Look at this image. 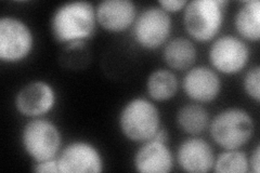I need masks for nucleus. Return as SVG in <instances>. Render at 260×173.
<instances>
[{
	"mask_svg": "<svg viewBox=\"0 0 260 173\" xmlns=\"http://www.w3.org/2000/svg\"><path fill=\"white\" fill-rule=\"evenodd\" d=\"M35 46L34 34L23 20L7 15L0 19V60L8 64L24 61Z\"/></svg>",
	"mask_w": 260,
	"mask_h": 173,
	"instance_id": "obj_7",
	"label": "nucleus"
},
{
	"mask_svg": "<svg viewBox=\"0 0 260 173\" xmlns=\"http://www.w3.org/2000/svg\"><path fill=\"white\" fill-rule=\"evenodd\" d=\"M179 81L170 70H156L146 79V92L154 102H167L178 92Z\"/></svg>",
	"mask_w": 260,
	"mask_h": 173,
	"instance_id": "obj_18",
	"label": "nucleus"
},
{
	"mask_svg": "<svg viewBox=\"0 0 260 173\" xmlns=\"http://www.w3.org/2000/svg\"><path fill=\"white\" fill-rule=\"evenodd\" d=\"M56 160L60 173H100L104 170L103 156L99 148L83 140L64 146Z\"/></svg>",
	"mask_w": 260,
	"mask_h": 173,
	"instance_id": "obj_10",
	"label": "nucleus"
},
{
	"mask_svg": "<svg viewBox=\"0 0 260 173\" xmlns=\"http://www.w3.org/2000/svg\"><path fill=\"white\" fill-rule=\"evenodd\" d=\"M186 4H188L186 0H160L157 5L162 10L170 14L183 11Z\"/></svg>",
	"mask_w": 260,
	"mask_h": 173,
	"instance_id": "obj_21",
	"label": "nucleus"
},
{
	"mask_svg": "<svg viewBox=\"0 0 260 173\" xmlns=\"http://www.w3.org/2000/svg\"><path fill=\"white\" fill-rule=\"evenodd\" d=\"M21 144L32 161H45L58 157L62 134L54 122L44 117L32 118L21 131Z\"/></svg>",
	"mask_w": 260,
	"mask_h": 173,
	"instance_id": "obj_5",
	"label": "nucleus"
},
{
	"mask_svg": "<svg viewBox=\"0 0 260 173\" xmlns=\"http://www.w3.org/2000/svg\"><path fill=\"white\" fill-rule=\"evenodd\" d=\"M213 141L223 150H240L255 133V121L241 107H228L219 112L209 122Z\"/></svg>",
	"mask_w": 260,
	"mask_h": 173,
	"instance_id": "obj_4",
	"label": "nucleus"
},
{
	"mask_svg": "<svg viewBox=\"0 0 260 173\" xmlns=\"http://www.w3.org/2000/svg\"><path fill=\"white\" fill-rule=\"evenodd\" d=\"M176 159L180 169L185 172L206 173L213 171L216 156L206 140L191 136L179 144Z\"/></svg>",
	"mask_w": 260,
	"mask_h": 173,
	"instance_id": "obj_12",
	"label": "nucleus"
},
{
	"mask_svg": "<svg viewBox=\"0 0 260 173\" xmlns=\"http://www.w3.org/2000/svg\"><path fill=\"white\" fill-rule=\"evenodd\" d=\"M162 59L170 70L189 71L197 62L198 49L190 38L176 37L168 40L164 46Z\"/></svg>",
	"mask_w": 260,
	"mask_h": 173,
	"instance_id": "obj_15",
	"label": "nucleus"
},
{
	"mask_svg": "<svg viewBox=\"0 0 260 173\" xmlns=\"http://www.w3.org/2000/svg\"><path fill=\"white\" fill-rule=\"evenodd\" d=\"M98 26L95 7L89 2H71L53 11L50 28L56 43L69 48L84 46L93 37Z\"/></svg>",
	"mask_w": 260,
	"mask_h": 173,
	"instance_id": "obj_1",
	"label": "nucleus"
},
{
	"mask_svg": "<svg viewBox=\"0 0 260 173\" xmlns=\"http://www.w3.org/2000/svg\"><path fill=\"white\" fill-rule=\"evenodd\" d=\"M213 171L218 173H247L249 171L248 156L240 150H224L219 154Z\"/></svg>",
	"mask_w": 260,
	"mask_h": 173,
	"instance_id": "obj_19",
	"label": "nucleus"
},
{
	"mask_svg": "<svg viewBox=\"0 0 260 173\" xmlns=\"http://www.w3.org/2000/svg\"><path fill=\"white\" fill-rule=\"evenodd\" d=\"M228 5L226 0L188 2L183 10V26L191 40L198 43L215 40L222 28Z\"/></svg>",
	"mask_w": 260,
	"mask_h": 173,
	"instance_id": "obj_3",
	"label": "nucleus"
},
{
	"mask_svg": "<svg viewBox=\"0 0 260 173\" xmlns=\"http://www.w3.org/2000/svg\"><path fill=\"white\" fill-rule=\"evenodd\" d=\"M250 59L247 43L234 35H224L213 40L208 51L211 68L223 75H237L246 68Z\"/></svg>",
	"mask_w": 260,
	"mask_h": 173,
	"instance_id": "obj_8",
	"label": "nucleus"
},
{
	"mask_svg": "<svg viewBox=\"0 0 260 173\" xmlns=\"http://www.w3.org/2000/svg\"><path fill=\"white\" fill-rule=\"evenodd\" d=\"M118 127L130 142L142 144L151 141L161 128L158 107L148 98H132L119 112Z\"/></svg>",
	"mask_w": 260,
	"mask_h": 173,
	"instance_id": "obj_2",
	"label": "nucleus"
},
{
	"mask_svg": "<svg viewBox=\"0 0 260 173\" xmlns=\"http://www.w3.org/2000/svg\"><path fill=\"white\" fill-rule=\"evenodd\" d=\"M98 25L110 32H123L132 28L138 15L132 0H103L95 7Z\"/></svg>",
	"mask_w": 260,
	"mask_h": 173,
	"instance_id": "obj_13",
	"label": "nucleus"
},
{
	"mask_svg": "<svg viewBox=\"0 0 260 173\" xmlns=\"http://www.w3.org/2000/svg\"><path fill=\"white\" fill-rule=\"evenodd\" d=\"M185 95L194 103L206 104L217 100L221 93L222 81L219 74L206 65L186 71L182 80Z\"/></svg>",
	"mask_w": 260,
	"mask_h": 173,
	"instance_id": "obj_11",
	"label": "nucleus"
},
{
	"mask_svg": "<svg viewBox=\"0 0 260 173\" xmlns=\"http://www.w3.org/2000/svg\"><path fill=\"white\" fill-rule=\"evenodd\" d=\"M244 92L255 103L260 102V67L259 65L251 66L243 78Z\"/></svg>",
	"mask_w": 260,
	"mask_h": 173,
	"instance_id": "obj_20",
	"label": "nucleus"
},
{
	"mask_svg": "<svg viewBox=\"0 0 260 173\" xmlns=\"http://www.w3.org/2000/svg\"><path fill=\"white\" fill-rule=\"evenodd\" d=\"M58 95L54 87L45 80H34L24 85L14 97L15 110L28 118H40L56 105Z\"/></svg>",
	"mask_w": 260,
	"mask_h": 173,
	"instance_id": "obj_9",
	"label": "nucleus"
},
{
	"mask_svg": "<svg viewBox=\"0 0 260 173\" xmlns=\"http://www.w3.org/2000/svg\"><path fill=\"white\" fill-rule=\"evenodd\" d=\"M238 35L246 43H258L260 39V3L259 0L244 2L234 18Z\"/></svg>",
	"mask_w": 260,
	"mask_h": 173,
	"instance_id": "obj_16",
	"label": "nucleus"
},
{
	"mask_svg": "<svg viewBox=\"0 0 260 173\" xmlns=\"http://www.w3.org/2000/svg\"><path fill=\"white\" fill-rule=\"evenodd\" d=\"M132 28L135 43L152 51L167 44L173 31V20L158 5L151 6L138 13Z\"/></svg>",
	"mask_w": 260,
	"mask_h": 173,
	"instance_id": "obj_6",
	"label": "nucleus"
},
{
	"mask_svg": "<svg viewBox=\"0 0 260 173\" xmlns=\"http://www.w3.org/2000/svg\"><path fill=\"white\" fill-rule=\"evenodd\" d=\"M32 171L38 173H60L58 160H56V158H53L45 161L35 162L34 167H32Z\"/></svg>",
	"mask_w": 260,
	"mask_h": 173,
	"instance_id": "obj_22",
	"label": "nucleus"
},
{
	"mask_svg": "<svg viewBox=\"0 0 260 173\" xmlns=\"http://www.w3.org/2000/svg\"><path fill=\"white\" fill-rule=\"evenodd\" d=\"M249 161V170L254 173H259L260 171V146L257 145L255 150L251 153L250 157H248Z\"/></svg>",
	"mask_w": 260,
	"mask_h": 173,
	"instance_id": "obj_23",
	"label": "nucleus"
},
{
	"mask_svg": "<svg viewBox=\"0 0 260 173\" xmlns=\"http://www.w3.org/2000/svg\"><path fill=\"white\" fill-rule=\"evenodd\" d=\"M174 163V154L167 143L156 140L142 143L134 156L135 170L140 173H168Z\"/></svg>",
	"mask_w": 260,
	"mask_h": 173,
	"instance_id": "obj_14",
	"label": "nucleus"
},
{
	"mask_svg": "<svg viewBox=\"0 0 260 173\" xmlns=\"http://www.w3.org/2000/svg\"><path fill=\"white\" fill-rule=\"evenodd\" d=\"M177 125L184 133L197 136L209 127V113L203 104L188 103L177 112Z\"/></svg>",
	"mask_w": 260,
	"mask_h": 173,
	"instance_id": "obj_17",
	"label": "nucleus"
}]
</instances>
